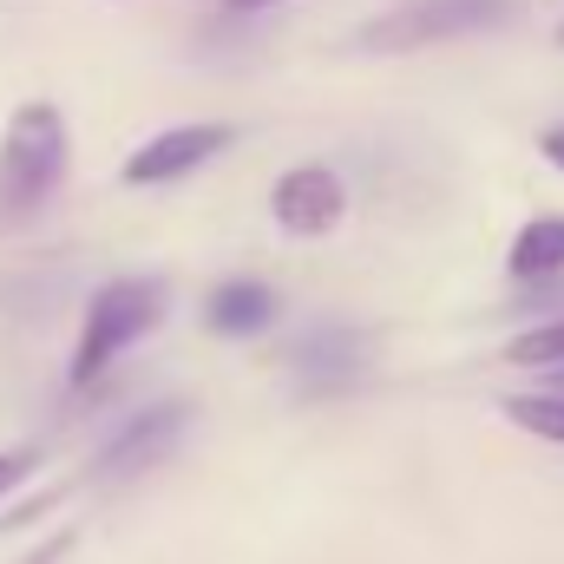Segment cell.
Returning <instances> with one entry per match:
<instances>
[{
  "mask_svg": "<svg viewBox=\"0 0 564 564\" xmlns=\"http://www.w3.org/2000/svg\"><path fill=\"white\" fill-rule=\"evenodd\" d=\"M59 177H66V119L46 99H33L0 132V230L40 217V204L59 191Z\"/></svg>",
  "mask_w": 564,
  "mask_h": 564,
  "instance_id": "1",
  "label": "cell"
},
{
  "mask_svg": "<svg viewBox=\"0 0 564 564\" xmlns=\"http://www.w3.org/2000/svg\"><path fill=\"white\" fill-rule=\"evenodd\" d=\"M158 315H164V289L151 276L106 282L86 302V322H79V341H73V388H93L112 361H126V348H139L158 328Z\"/></svg>",
  "mask_w": 564,
  "mask_h": 564,
  "instance_id": "2",
  "label": "cell"
},
{
  "mask_svg": "<svg viewBox=\"0 0 564 564\" xmlns=\"http://www.w3.org/2000/svg\"><path fill=\"white\" fill-rule=\"evenodd\" d=\"M512 20V0H408L381 20L361 26V46L368 53H421L440 40H466V33H486Z\"/></svg>",
  "mask_w": 564,
  "mask_h": 564,
  "instance_id": "3",
  "label": "cell"
},
{
  "mask_svg": "<svg viewBox=\"0 0 564 564\" xmlns=\"http://www.w3.org/2000/svg\"><path fill=\"white\" fill-rule=\"evenodd\" d=\"M270 210H276L282 230H295V237H328L341 224V210H348V191H341V177L328 164H295V171L276 177Z\"/></svg>",
  "mask_w": 564,
  "mask_h": 564,
  "instance_id": "4",
  "label": "cell"
},
{
  "mask_svg": "<svg viewBox=\"0 0 564 564\" xmlns=\"http://www.w3.org/2000/svg\"><path fill=\"white\" fill-rule=\"evenodd\" d=\"M230 144V126H177V132H158L151 144H139L126 158V184H171L184 171H197L204 158H217Z\"/></svg>",
  "mask_w": 564,
  "mask_h": 564,
  "instance_id": "5",
  "label": "cell"
},
{
  "mask_svg": "<svg viewBox=\"0 0 564 564\" xmlns=\"http://www.w3.org/2000/svg\"><path fill=\"white\" fill-rule=\"evenodd\" d=\"M184 421H191L184 401H158V408L132 414V421L112 433V446L99 453V473H106V479H119V473H144L151 459H164V446L184 433Z\"/></svg>",
  "mask_w": 564,
  "mask_h": 564,
  "instance_id": "6",
  "label": "cell"
},
{
  "mask_svg": "<svg viewBox=\"0 0 564 564\" xmlns=\"http://www.w3.org/2000/svg\"><path fill=\"white\" fill-rule=\"evenodd\" d=\"M361 361H368V341H361L355 328H315V335H302L295 355H289V368H295L302 388H341V381L361 375Z\"/></svg>",
  "mask_w": 564,
  "mask_h": 564,
  "instance_id": "7",
  "label": "cell"
},
{
  "mask_svg": "<svg viewBox=\"0 0 564 564\" xmlns=\"http://www.w3.org/2000/svg\"><path fill=\"white\" fill-rule=\"evenodd\" d=\"M204 322H210L217 335H263V328L276 322V295H270L263 282H224V289H210Z\"/></svg>",
  "mask_w": 564,
  "mask_h": 564,
  "instance_id": "8",
  "label": "cell"
},
{
  "mask_svg": "<svg viewBox=\"0 0 564 564\" xmlns=\"http://www.w3.org/2000/svg\"><path fill=\"white\" fill-rule=\"evenodd\" d=\"M512 276L519 282H539V276H558L564 270V217H532L519 237H512Z\"/></svg>",
  "mask_w": 564,
  "mask_h": 564,
  "instance_id": "9",
  "label": "cell"
},
{
  "mask_svg": "<svg viewBox=\"0 0 564 564\" xmlns=\"http://www.w3.org/2000/svg\"><path fill=\"white\" fill-rule=\"evenodd\" d=\"M506 414H512V426H525V433L558 440V446H564V401H558V394H512V401H506Z\"/></svg>",
  "mask_w": 564,
  "mask_h": 564,
  "instance_id": "10",
  "label": "cell"
},
{
  "mask_svg": "<svg viewBox=\"0 0 564 564\" xmlns=\"http://www.w3.org/2000/svg\"><path fill=\"white\" fill-rule=\"evenodd\" d=\"M506 361H512V368H545V361H564V322H545V328L519 335V341L506 348Z\"/></svg>",
  "mask_w": 564,
  "mask_h": 564,
  "instance_id": "11",
  "label": "cell"
},
{
  "mask_svg": "<svg viewBox=\"0 0 564 564\" xmlns=\"http://www.w3.org/2000/svg\"><path fill=\"white\" fill-rule=\"evenodd\" d=\"M26 466H33V453H0V492H7L13 479H26Z\"/></svg>",
  "mask_w": 564,
  "mask_h": 564,
  "instance_id": "12",
  "label": "cell"
},
{
  "mask_svg": "<svg viewBox=\"0 0 564 564\" xmlns=\"http://www.w3.org/2000/svg\"><path fill=\"white\" fill-rule=\"evenodd\" d=\"M539 151H545V158H552V164H558V171H564V126H552V132L539 139Z\"/></svg>",
  "mask_w": 564,
  "mask_h": 564,
  "instance_id": "13",
  "label": "cell"
},
{
  "mask_svg": "<svg viewBox=\"0 0 564 564\" xmlns=\"http://www.w3.org/2000/svg\"><path fill=\"white\" fill-rule=\"evenodd\" d=\"M230 13H263V7H276V0H224Z\"/></svg>",
  "mask_w": 564,
  "mask_h": 564,
  "instance_id": "14",
  "label": "cell"
},
{
  "mask_svg": "<svg viewBox=\"0 0 564 564\" xmlns=\"http://www.w3.org/2000/svg\"><path fill=\"white\" fill-rule=\"evenodd\" d=\"M558 40H564V26H558Z\"/></svg>",
  "mask_w": 564,
  "mask_h": 564,
  "instance_id": "15",
  "label": "cell"
}]
</instances>
